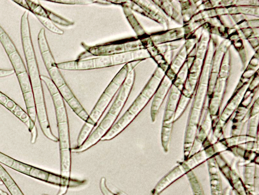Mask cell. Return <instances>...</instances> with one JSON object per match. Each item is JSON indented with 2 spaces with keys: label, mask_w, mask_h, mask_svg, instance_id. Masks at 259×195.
<instances>
[{
  "label": "cell",
  "mask_w": 259,
  "mask_h": 195,
  "mask_svg": "<svg viewBox=\"0 0 259 195\" xmlns=\"http://www.w3.org/2000/svg\"><path fill=\"white\" fill-rule=\"evenodd\" d=\"M212 121L208 109L198 127L189 156L201 150L212 131Z\"/></svg>",
  "instance_id": "9c48e42d"
},
{
  "label": "cell",
  "mask_w": 259,
  "mask_h": 195,
  "mask_svg": "<svg viewBox=\"0 0 259 195\" xmlns=\"http://www.w3.org/2000/svg\"><path fill=\"white\" fill-rule=\"evenodd\" d=\"M235 195H237V194H236V193H235Z\"/></svg>",
  "instance_id": "74e56055"
},
{
  "label": "cell",
  "mask_w": 259,
  "mask_h": 195,
  "mask_svg": "<svg viewBox=\"0 0 259 195\" xmlns=\"http://www.w3.org/2000/svg\"><path fill=\"white\" fill-rule=\"evenodd\" d=\"M4 184L3 182L0 180V185H3Z\"/></svg>",
  "instance_id": "d590c367"
},
{
  "label": "cell",
  "mask_w": 259,
  "mask_h": 195,
  "mask_svg": "<svg viewBox=\"0 0 259 195\" xmlns=\"http://www.w3.org/2000/svg\"><path fill=\"white\" fill-rule=\"evenodd\" d=\"M52 80L57 88L67 84L57 65L47 70Z\"/></svg>",
  "instance_id": "44dd1931"
},
{
  "label": "cell",
  "mask_w": 259,
  "mask_h": 195,
  "mask_svg": "<svg viewBox=\"0 0 259 195\" xmlns=\"http://www.w3.org/2000/svg\"><path fill=\"white\" fill-rule=\"evenodd\" d=\"M47 18L54 23L61 26H69L74 25V22L67 20L64 17L45 8L39 5L36 9L35 15Z\"/></svg>",
  "instance_id": "4fadbf2b"
},
{
  "label": "cell",
  "mask_w": 259,
  "mask_h": 195,
  "mask_svg": "<svg viewBox=\"0 0 259 195\" xmlns=\"http://www.w3.org/2000/svg\"><path fill=\"white\" fill-rule=\"evenodd\" d=\"M258 166L254 162H247L242 166L243 183L246 188L252 193L255 194V182L258 176Z\"/></svg>",
  "instance_id": "7c38bea8"
},
{
  "label": "cell",
  "mask_w": 259,
  "mask_h": 195,
  "mask_svg": "<svg viewBox=\"0 0 259 195\" xmlns=\"http://www.w3.org/2000/svg\"><path fill=\"white\" fill-rule=\"evenodd\" d=\"M93 1H61L51 0L50 2L66 5H89L93 3Z\"/></svg>",
  "instance_id": "f546056e"
},
{
  "label": "cell",
  "mask_w": 259,
  "mask_h": 195,
  "mask_svg": "<svg viewBox=\"0 0 259 195\" xmlns=\"http://www.w3.org/2000/svg\"><path fill=\"white\" fill-rule=\"evenodd\" d=\"M22 94L26 109L35 107L33 92L30 91Z\"/></svg>",
  "instance_id": "f1b7e54d"
},
{
  "label": "cell",
  "mask_w": 259,
  "mask_h": 195,
  "mask_svg": "<svg viewBox=\"0 0 259 195\" xmlns=\"http://www.w3.org/2000/svg\"><path fill=\"white\" fill-rule=\"evenodd\" d=\"M211 195H223L222 179L214 157L207 161Z\"/></svg>",
  "instance_id": "8fae6325"
},
{
  "label": "cell",
  "mask_w": 259,
  "mask_h": 195,
  "mask_svg": "<svg viewBox=\"0 0 259 195\" xmlns=\"http://www.w3.org/2000/svg\"><path fill=\"white\" fill-rule=\"evenodd\" d=\"M40 54L47 70L56 65V63L50 49L41 53Z\"/></svg>",
  "instance_id": "484cf974"
},
{
  "label": "cell",
  "mask_w": 259,
  "mask_h": 195,
  "mask_svg": "<svg viewBox=\"0 0 259 195\" xmlns=\"http://www.w3.org/2000/svg\"><path fill=\"white\" fill-rule=\"evenodd\" d=\"M187 174L181 162L164 175L151 190V195H160L169 185Z\"/></svg>",
  "instance_id": "30bf717a"
},
{
  "label": "cell",
  "mask_w": 259,
  "mask_h": 195,
  "mask_svg": "<svg viewBox=\"0 0 259 195\" xmlns=\"http://www.w3.org/2000/svg\"><path fill=\"white\" fill-rule=\"evenodd\" d=\"M223 195H233V190L230 186H227L223 189Z\"/></svg>",
  "instance_id": "d6a6232c"
},
{
  "label": "cell",
  "mask_w": 259,
  "mask_h": 195,
  "mask_svg": "<svg viewBox=\"0 0 259 195\" xmlns=\"http://www.w3.org/2000/svg\"><path fill=\"white\" fill-rule=\"evenodd\" d=\"M150 57L146 50L113 55L98 56L95 58L56 63L60 69L66 70H87L109 67L137 61H142Z\"/></svg>",
  "instance_id": "3957f363"
},
{
  "label": "cell",
  "mask_w": 259,
  "mask_h": 195,
  "mask_svg": "<svg viewBox=\"0 0 259 195\" xmlns=\"http://www.w3.org/2000/svg\"><path fill=\"white\" fill-rule=\"evenodd\" d=\"M136 77L135 68L129 70L109 109L96 128L79 146L71 148V152L81 153L96 145L113 126L127 100Z\"/></svg>",
  "instance_id": "6da1fadb"
},
{
  "label": "cell",
  "mask_w": 259,
  "mask_h": 195,
  "mask_svg": "<svg viewBox=\"0 0 259 195\" xmlns=\"http://www.w3.org/2000/svg\"><path fill=\"white\" fill-rule=\"evenodd\" d=\"M157 81L156 72L127 110L101 138V141H109L114 139L135 120L155 93Z\"/></svg>",
  "instance_id": "5b68a950"
},
{
  "label": "cell",
  "mask_w": 259,
  "mask_h": 195,
  "mask_svg": "<svg viewBox=\"0 0 259 195\" xmlns=\"http://www.w3.org/2000/svg\"><path fill=\"white\" fill-rule=\"evenodd\" d=\"M27 72L32 88L42 86L41 80L36 58L27 60Z\"/></svg>",
  "instance_id": "2e32d148"
},
{
  "label": "cell",
  "mask_w": 259,
  "mask_h": 195,
  "mask_svg": "<svg viewBox=\"0 0 259 195\" xmlns=\"http://www.w3.org/2000/svg\"><path fill=\"white\" fill-rule=\"evenodd\" d=\"M258 114L249 118L248 120L247 132L245 134L255 138L258 137Z\"/></svg>",
  "instance_id": "d4e9b609"
},
{
  "label": "cell",
  "mask_w": 259,
  "mask_h": 195,
  "mask_svg": "<svg viewBox=\"0 0 259 195\" xmlns=\"http://www.w3.org/2000/svg\"><path fill=\"white\" fill-rule=\"evenodd\" d=\"M142 61H137L125 64L118 71L106 88L90 114L86 123L94 129L110 102L117 93L124 82L128 72Z\"/></svg>",
  "instance_id": "8992f818"
},
{
  "label": "cell",
  "mask_w": 259,
  "mask_h": 195,
  "mask_svg": "<svg viewBox=\"0 0 259 195\" xmlns=\"http://www.w3.org/2000/svg\"><path fill=\"white\" fill-rule=\"evenodd\" d=\"M0 195H9V194L6 191L0 188Z\"/></svg>",
  "instance_id": "e575fe53"
},
{
  "label": "cell",
  "mask_w": 259,
  "mask_h": 195,
  "mask_svg": "<svg viewBox=\"0 0 259 195\" xmlns=\"http://www.w3.org/2000/svg\"><path fill=\"white\" fill-rule=\"evenodd\" d=\"M17 77L22 93L32 91V86L27 71L17 75Z\"/></svg>",
  "instance_id": "7402d4cb"
},
{
  "label": "cell",
  "mask_w": 259,
  "mask_h": 195,
  "mask_svg": "<svg viewBox=\"0 0 259 195\" xmlns=\"http://www.w3.org/2000/svg\"><path fill=\"white\" fill-rule=\"evenodd\" d=\"M193 195H205L202 186L193 170L187 174Z\"/></svg>",
  "instance_id": "d6986e66"
},
{
  "label": "cell",
  "mask_w": 259,
  "mask_h": 195,
  "mask_svg": "<svg viewBox=\"0 0 259 195\" xmlns=\"http://www.w3.org/2000/svg\"><path fill=\"white\" fill-rule=\"evenodd\" d=\"M257 140H258V137L255 138L246 134H240L221 138L218 140V142L227 149L231 147L239 146Z\"/></svg>",
  "instance_id": "5bb4252c"
},
{
  "label": "cell",
  "mask_w": 259,
  "mask_h": 195,
  "mask_svg": "<svg viewBox=\"0 0 259 195\" xmlns=\"http://www.w3.org/2000/svg\"><path fill=\"white\" fill-rule=\"evenodd\" d=\"M35 16L39 21L45 26V27L51 32L59 35H62L64 34V30L58 27L50 19L41 16L36 15H35Z\"/></svg>",
  "instance_id": "cb8c5ba5"
},
{
  "label": "cell",
  "mask_w": 259,
  "mask_h": 195,
  "mask_svg": "<svg viewBox=\"0 0 259 195\" xmlns=\"http://www.w3.org/2000/svg\"><path fill=\"white\" fill-rule=\"evenodd\" d=\"M41 195H50V194H46V193H43V194H42Z\"/></svg>",
  "instance_id": "8d00e7d4"
},
{
  "label": "cell",
  "mask_w": 259,
  "mask_h": 195,
  "mask_svg": "<svg viewBox=\"0 0 259 195\" xmlns=\"http://www.w3.org/2000/svg\"><path fill=\"white\" fill-rule=\"evenodd\" d=\"M17 105L18 104L15 101L9 98L3 106L12 112Z\"/></svg>",
  "instance_id": "4dcf8cb0"
},
{
  "label": "cell",
  "mask_w": 259,
  "mask_h": 195,
  "mask_svg": "<svg viewBox=\"0 0 259 195\" xmlns=\"http://www.w3.org/2000/svg\"><path fill=\"white\" fill-rule=\"evenodd\" d=\"M124 14L130 24L136 33L137 37L141 38H146L144 30L135 17L132 10L127 7H122Z\"/></svg>",
  "instance_id": "e0dca14e"
},
{
  "label": "cell",
  "mask_w": 259,
  "mask_h": 195,
  "mask_svg": "<svg viewBox=\"0 0 259 195\" xmlns=\"http://www.w3.org/2000/svg\"><path fill=\"white\" fill-rule=\"evenodd\" d=\"M0 180L11 195H24L12 177L1 164Z\"/></svg>",
  "instance_id": "9a60e30c"
},
{
  "label": "cell",
  "mask_w": 259,
  "mask_h": 195,
  "mask_svg": "<svg viewBox=\"0 0 259 195\" xmlns=\"http://www.w3.org/2000/svg\"><path fill=\"white\" fill-rule=\"evenodd\" d=\"M57 120L61 176L70 178L71 172V148L68 114L64 100L58 89L50 93Z\"/></svg>",
  "instance_id": "7a4b0ae2"
},
{
  "label": "cell",
  "mask_w": 259,
  "mask_h": 195,
  "mask_svg": "<svg viewBox=\"0 0 259 195\" xmlns=\"http://www.w3.org/2000/svg\"><path fill=\"white\" fill-rule=\"evenodd\" d=\"M8 56L16 75L27 71L23 60L17 50Z\"/></svg>",
  "instance_id": "ac0fdd59"
},
{
  "label": "cell",
  "mask_w": 259,
  "mask_h": 195,
  "mask_svg": "<svg viewBox=\"0 0 259 195\" xmlns=\"http://www.w3.org/2000/svg\"><path fill=\"white\" fill-rule=\"evenodd\" d=\"M179 100V94L177 91L172 92L169 95L164 111L161 132V141L163 150L167 153L169 150L175 115Z\"/></svg>",
  "instance_id": "52a82bcc"
},
{
  "label": "cell",
  "mask_w": 259,
  "mask_h": 195,
  "mask_svg": "<svg viewBox=\"0 0 259 195\" xmlns=\"http://www.w3.org/2000/svg\"><path fill=\"white\" fill-rule=\"evenodd\" d=\"M149 38H141L131 36L110 41L95 46H88L82 42L80 45L84 51L77 59H84L90 56H102L120 54L145 50L151 44Z\"/></svg>",
  "instance_id": "277c9868"
},
{
  "label": "cell",
  "mask_w": 259,
  "mask_h": 195,
  "mask_svg": "<svg viewBox=\"0 0 259 195\" xmlns=\"http://www.w3.org/2000/svg\"><path fill=\"white\" fill-rule=\"evenodd\" d=\"M26 61L36 58L31 36L21 37Z\"/></svg>",
  "instance_id": "ffe728a7"
},
{
  "label": "cell",
  "mask_w": 259,
  "mask_h": 195,
  "mask_svg": "<svg viewBox=\"0 0 259 195\" xmlns=\"http://www.w3.org/2000/svg\"><path fill=\"white\" fill-rule=\"evenodd\" d=\"M68 188L66 187H60L57 195H65L67 192Z\"/></svg>",
  "instance_id": "836d02e7"
},
{
  "label": "cell",
  "mask_w": 259,
  "mask_h": 195,
  "mask_svg": "<svg viewBox=\"0 0 259 195\" xmlns=\"http://www.w3.org/2000/svg\"><path fill=\"white\" fill-rule=\"evenodd\" d=\"M37 42L40 53L50 49L46 36L45 29L43 28L40 29L38 34Z\"/></svg>",
  "instance_id": "4316f807"
},
{
  "label": "cell",
  "mask_w": 259,
  "mask_h": 195,
  "mask_svg": "<svg viewBox=\"0 0 259 195\" xmlns=\"http://www.w3.org/2000/svg\"><path fill=\"white\" fill-rule=\"evenodd\" d=\"M35 104L39 102H45L42 86L32 88Z\"/></svg>",
  "instance_id": "83f0119b"
},
{
  "label": "cell",
  "mask_w": 259,
  "mask_h": 195,
  "mask_svg": "<svg viewBox=\"0 0 259 195\" xmlns=\"http://www.w3.org/2000/svg\"><path fill=\"white\" fill-rule=\"evenodd\" d=\"M15 73L13 69H0V77L8 76Z\"/></svg>",
  "instance_id": "1f68e13d"
},
{
  "label": "cell",
  "mask_w": 259,
  "mask_h": 195,
  "mask_svg": "<svg viewBox=\"0 0 259 195\" xmlns=\"http://www.w3.org/2000/svg\"><path fill=\"white\" fill-rule=\"evenodd\" d=\"M0 92H1V91H0Z\"/></svg>",
  "instance_id": "f35d334b"
},
{
  "label": "cell",
  "mask_w": 259,
  "mask_h": 195,
  "mask_svg": "<svg viewBox=\"0 0 259 195\" xmlns=\"http://www.w3.org/2000/svg\"><path fill=\"white\" fill-rule=\"evenodd\" d=\"M214 157L219 171L227 179L235 193L237 195H254L246 188L239 173L227 162L221 153H217Z\"/></svg>",
  "instance_id": "ba28073f"
},
{
  "label": "cell",
  "mask_w": 259,
  "mask_h": 195,
  "mask_svg": "<svg viewBox=\"0 0 259 195\" xmlns=\"http://www.w3.org/2000/svg\"><path fill=\"white\" fill-rule=\"evenodd\" d=\"M0 42L8 55L17 50L13 42L6 31L0 35Z\"/></svg>",
  "instance_id": "603a6c76"
}]
</instances>
